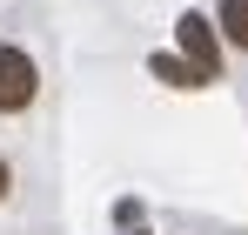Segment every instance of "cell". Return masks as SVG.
Listing matches in <instances>:
<instances>
[{
	"label": "cell",
	"instance_id": "obj_1",
	"mask_svg": "<svg viewBox=\"0 0 248 235\" xmlns=\"http://www.w3.org/2000/svg\"><path fill=\"white\" fill-rule=\"evenodd\" d=\"M174 40H181V54H188L208 81H221V27H215L208 14H181V20H174Z\"/></svg>",
	"mask_w": 248,
	"mask_h": 235
},
{
	"label": "cell",
	"instance_id": "obj_3",
	"mask_svg": "<svg viewBox=\"0 0 248 235\" xmlns=\"http://www.w3.org/2000/svg\"><path fill=\"white\" fill-rule=\"evenodd\" d=\"M148 74L168 81V87H208V74L188 61V54H155V61H148Z\"/></svg>",
	"mask_w": 248,
	"mask_h": 235
},
{
	"label": "cell",
	"instance_id": "obj_5",
	"mask_svg": "<svg viewBox=\"0 0 248 235\" xmlns=\"http://www.w3.org/2000/svg\"><path fill=\"white\" fill-rule=\"evenodd\" d=\"M7 188H14V168H7V161H0V201H7Z\"/></svg>",
	"mask_w": 248,
	"mask_h": 235
},
{
	"label": "cell",
	"instance_id": "obj_4",
	"mask_svg": "<svg viewBox=\"0 0 248 235\" xmlns=\"http://www.w3.org/2000/svg\"><path fill=\"white\" fill-rule=\"evenodd\" d=\"M215 27H221V40H228V47H242V54H248V0H221Z\"/></svg>",
	"mask_w": 248,
	"mask_h": 235
},
{
	"label": "cell",
	"instance_id": "obj_2",
	"mask_svg": "<svg viewBox=\"0 0 248 235\" xmlns=\"http://www.w3.org/2000/svg\"><path fill=\"white\" fill-rule=\"evenodd\" d=\"M34 94H41V67H34V54L0 47V115H20Z\"/></svg>",
	"mask_w": 248,
	"mask_h": 235
}]
</instances>
